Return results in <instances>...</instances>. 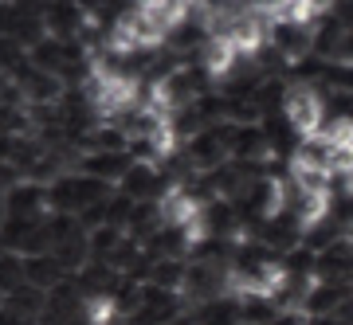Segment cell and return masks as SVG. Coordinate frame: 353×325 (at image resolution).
Returning a JSON list of instances; mask_svg holds the SVG:
<instances>
[{"label":"cell","mask_w":353,"mask_h":325,"mask_svg":"<svg viewBox=\"0 0 353 325\" xmlns=\"http://www.w3.org/2000/svg\"><path fill=\"white\" fill-rule=\"evenodd\" d=\"M283 114L299 129V138H314L318 129L326 125V94L318 87H310V83H290Z\"/></svg>","instance_id":"obj_1"},{"label":"cell","mask_w":353,"mask_h":325,"mask_svg":"<svg viewBox=\"0 0 353 325\" xmlns=\"http://www.w3.org/2000/svg\"><path fill=\"white\" fill-rule=\"evenodd\" d=\"M134 169V153L130 149H90L79 157V173L87 176H99V180H106V185H122V176Z\"/></svg>","instance_id":"obj_2"},{"label":"cell","mask_w":353,"mask_h":325,"mask_svg":"<svg viewBox=\"0 0 353 325\" xmlns=\"http://www.w3.org/2000/svg\"><path fill=\"white\" fill-rule=\"evenodd\" d=\"M51 200H48V185L39 180H20L4 192V216H20V220H36V216H48Z\"/></svg>","instance_id":"obj_3"},{"label":"cell","mask_w":353,"mask_h":325,"mask_svg":"<svg viewBox=\"0 0 353 325\" xmlns=\"http://www.w3.org/2000/svg\"><path fill=\"white\" fill-rule=\"evenodd\" d=\"M189 313L196 325H240V298L236 294H220V298L196 302Z\"/></svg>","instance_id":"obj_4"},{"label":"cell","mask_w":353,"mask_h":325,"mask_svg":"<svg viewBox=\"0 0 353 325\" xmlns=\"http://www.w3.org/2000/svg\"><path fill=\"white\" fill-rule=\"evenodd\" d=\"M24 271H28V282L39 286V290H51V286H59L63 278H71V275H67V266L59 263L51 251H48V255H28Z\"/></svg>","instance_id":"obj_5"},{"label":"cell","mask_w":353,"mask_h":325,"mask_svg":"<svg viewBox=\"0 0 353 325\" xmlns=\"http://www.w3.org/2000/svg\"><path fill=\"white\" fill-rule=\"evenodd\" d=\"M271 325H310V317H306L303 310H283Z\"/></svg>","instance_id":"obj_6"}]
</instances>
